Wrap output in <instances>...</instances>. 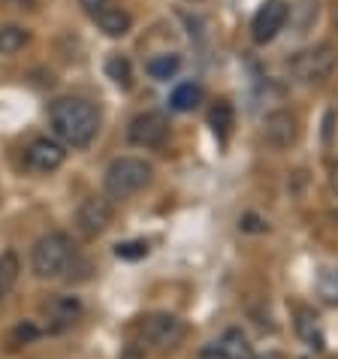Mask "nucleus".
Listing matches in <instances>:
<instances>
[{
	"label": "nucleus",
	"instance_id": "obj_1",
	"mask_svg": "<svg viewBox=\"0 0 338 359\" xmlns=\"http://www.w3.org/2000/svg\"><path fill=\"white\" fill-rule=\"evenodd\" d=\"M48 121L58 139L69 148H88L100 130V112L82 97H58L48 109Z\"/></svg>",
	"mask_w": 338,
	"mask_h": 359
},
{
	"label": "nucleus",
	"instance_id": "obj_2",
	"mask_svg": "<svg viewBox=\"0 0 338 359\" xmlns=\"http://www.w3.org/2000/svg\"><path fill=\"white\" fill-rule=\"evenodd\" d=\"M76 260V245L67 233H48L43 238H36L34 251H31V272L39 281H55L64 272H69V266Z\"/></svg>",
	"mask_w": 338,
	"mask_h": 359
},
{
	"label": "nucleus",
	"instance_id": "obj_3",
	"mask_svg": "<svg viewBox=\"0 0 338 359\" xmlns=\"http://www.w3.org/2000/svg\"><path fill=\"white\" fill-rule=\"evenodd\" d=\"M154 178L151 163H145L142 157H115L106 169V196L109 199H130L139 191H145Z\"/></svg>",
	"mask_w": 338,
	"mask_h": 359
},
{
	"label": "nucleus",
	"instance_id": "obj_4",
	"mask_svg": "<svg viewBox=\"0 0 338 359\" xmlns=\"http://www.w3.org/2000/svg\"><path fill=\"white\" fill-rule=\"evenodd\" d=\"M335 67H338V52L330 43H317L311 48H302V52H296L290 61H287V69H290V76L299 85H323L326 79L335 73Z\"/></svg>",
	"mask_w": 338,
	"mask_h": 359
},
{
	"label": "nucleus",
	"instance_id": "obj_5",
	"mask_svg": "<svg viewBox=\"0 0 338 359\" xmlns=\"http://www.w3.org/2000/svg\"><path fill=\"white\" fill-rule=\"evenodd\" d=\"M139 338H142L145 347L166 353V351H175L187 338V323L169 311H154L139 320Z\"/></svg>",
	"mask_w": 338,
	"mask_h": 359
},
{
	"label": "nucleus",
	"instance_id": "obj_6",
	"mask_svg": "<svg viewBox=\"0 0 338 359\" xmlns=\"http://www.w3.org/2000/svg\"><path fill=\"white\" fill-rule=\"evenodd\" d=\"M82 9L97 22V27L106 34V36H127L133 27V18L130 13L121 6V0H79Z\"/></svg>",
	"mask_w": 338,
	"mask_h": 359
},
{
	"label": "nucleus",
	"instance_id": "obj_7",
	"mask_svg": "<svg viewBox=\"0 0 338 359\" xmlns=\"http://www.w3.org/2000/svg\"><path fill=\"white\" fill-rule=\"evenodd\" d=\"M112 199L109 196H88L82 205L76 208V233L82 238H97L106 233V226L112 224Z\"/></svg>",
	"mask_w": 338,
	"mask_h": 359
},
{
	"label": "nucleus",
	"instance_id": "obj_8",
	"mask_svg": "<svg viewBox=\"0 0 338 359\" xmlns=\"http://www.w3.org/2000/svg\"><path fill=\"white\" fill-rule=\"evenodd\" d=\"M82 314H85V305L79 296H52L48 302H43V320H46L43 332L48 335L67 332V329H73L79 323Z\"/></svg>",
	"mask_w": 338,
	"mask_h": 359
},
{
	"label": "nucleus",
	"instance_id": "obj_9",
	"mask_svg": "<svg viewBox=\"0 0 338 359\" xmlns=\"http://www.w3.org/2000/svg\"><path fill=\"white\" fill-rule=\"evenodd\" d=\"M169 136V121L163 112H142L127 127V139L136 148H161Z\"/></svg>",
	"mask_w": 338,
	"mask_h": 359
},
{
	"label": "nucleus",
	"instance_id": "obj_10",
	"mask_svg": "<svg viewBox=\"0 0 338 359\" xmlns=\"http://www.w3.org/2000/svg\"><path fill=\"white\" fill-rule=\"evenodd\" d=\"M263 139L275 151H284V148L296 145V139H299V118H296V112H290V109H275V112L266 115Z\"/></svg>",
	"mask_w": 338,
	"mask_h": 359
},
{
	"label": "nucleus",
	"instance_id": "obj_11",
	"mask_svg": "<svg viewBox=\"0 0 338 359\" xmlns=\"http://www.w3.org/2000/svg\"><path fill=\"white\" fill-rule=\"evenodd\" d=\"M287 15H290V9H287L284 0H266V4L257 9V15H254V22H251V36H254V43H257V46L272 43V39L284 31Z\"/></svg>",
	"mask_w": 338,
	"mask_h": 359
},
{
	"label": "nucleus",
	"instance_id": "obj_12",
	"mask_svg": "<svg viewBox=\"0 0 338 359\" xmlns=\"http://www.w3.org/2000/svg\"><path fill=\"white\" fill-rule=\"evenodd\" d=\"M64 161H67L64 145L55 142V139H48V136H39L25 148L27 169H31V172H39V175H48V172H55V169H61Z\"/></svg>",
	"mask_w": 338,
	"mask_h": 359
},
{
	"label": "nucleus",
	"instance_id": "obj_13",
	"mask_svg": "<svg viewBox=\"0 0 338 359\" xmlns=\"http://www.w3.org/2000/svg\"><path fill=\"white\" fill-rule=\"evenodd\" d=\"M203 359H257V356H254V347L248 341V335L233 326V329H227L217 341L205 347Z\"/></svg>",
	"mask_w": 338,
	"mask_h": 359
},
{
	"label": "nucleus",
	"instance_id": "obj_14",
	"mask_svg": "<svg viewBox=\"0 0 338 359\" xmlns=\"http://www.w3.org/2000/svg\"><path fill=\"white\" fill-rule=\"evenodd\" d=\"M208 124H212L215 136L221 139V142H227V136H230L233 124H236V112H233V106L227 103V100H217V103L212 106V112H208Z\"/></svg>",
	"mask_w": 338,
	"mask_h": 359
},
{
	"label": "nucleus",
	"instance_id": "obj_15",
	"mask_svg": "<svg viewBox=\"0 0 338 359\" xmlns=\"http://www.w3.org/2000/svg\"><path fill=\"white\" fill-rule=\"evenodd\" d=\"M178 69H182V57H178L175 52H169V55H157V57H151V61L145 64V73L151 76V79H157V82H169Z\"/></svg>",
	"mask_w": 338,
	"mask_h": 359
},
{
	"label": "nucleus",
	"instance_id": "obj_16",
	"mask_svg": "<svg viewBox=\"0 0 338 359\" xmlns=\"http://www.w3.org/2000/svg\"><path fill=\"white\" fill-rule=\"evenodd\" d=\"M200 100H203V88L200 85L182 82V85H175V91H173V97H169V103H173L175 112H191L194 106H200Z\"/></svg>",
	"mask_w": 338,
	"mask_h": 359
},
{
	"label": "nucleus",
	"instance_id": "obj_17",
	"mask_svg": "<svg viewBox=\"0 0 338 359\" xmlns=\"http://www.w3.org/2000/svg\"><path fill=\"white\" fill-rule=\"evenodd\" d=\"M31 43V34L18 25H4L0 27V55H15Z\"/></svg>",
	"mask_w": 338,
	"mask_h": 359
},
{
	"label": "nucleus",
	"instance_id": "obj_18",
	"mask_svg": "<svg viewBox=\"0 0 338 359\" xmlns=\"http://www.w3.org/2000/svg\"><path fill=\"white\" fill-rule=\"evenodd\" d=\"M317 299L326 308H338V269H320V275H317Z\"/></svg>",
	"mask_w": 338,
	"mask_h": 359
},
{
	"label": "nucleus",
	"instance_id": "obj_19",
	"mask_svg": "<svg viewBox=\"0 0 338 359\" xmlns=\"http://www.w3.org/2000/svg\"><path fill=\"white\" fill-rule=\"evenodd\" d=\"M296 317H299V320H296V329H299V335L314 347V351H320V347H323V335H320V329H317V314L308 311V308H299V311H296Z\"/></svg>",
	"mask_w": 338,
	"mask_h": 359
},
{
	"label": "nucleus",
	"instance_id": "obj_20",
	"mask_svg": "<svg viewBox=\"0 0 338 359\" xmlns=\"http://www.w3.org/2000/svg\"><path fill=\"white\" fill-rule=\"evenodd\" d=\"M18 272H22V266H18L15 251H4V254H0V299H4L15 287Z\"/></svg>",
	"mask_w": 338,
	"mask_h": 359
},
{
	"label": "nucleus",
	"instance_id": "obj_21",
	"mask_svg": "<svg viewBox=\"0 0 338 359\" xmlns=\"http://www.w3.org/2000/svg\"><path fill=\"white\" fill-rule=\"evenodd\" d=\"M106 76L112 79L118 88H130L133 85V67H130V61H127L124 55H112V57H109V61H106Z\"/></svg>",
	"mask_w": 338,
	"mask_h": 359
},
{
	"label": "nucleus",
	"instance_id": "obj_22",
	"mask_svg": "<svg viewBox=\"0 0 338 359\" xmlns=\"http://www.w3.org/2000/svg\"><path fill=\"white\" fill-rule=\"evenodd\" d=\"M148 242H142V238H133V242H121V245H115V257L118 260H142V257H148Z\"/></svg>",
	"mask_w": 338,
	"mask_h": 359
},
{
	"label": "nucleus",
	"instance_id": "obj_23",
	"mask_svg": "<svg viewBox=\"0 0 338 359\" xmlns=\"http://www.w3.org/2000/svg\"><path fill=\"white\" fill-rule=\"evenodd\" d=\"M39 335H43V329L34 326L31 320H25V323H18L13 329V344H31V341H36Z\"/></svg>",
	"mask_w": 338,
	"mask_h": 359
},
{
	"label": "nucleus",
	"instance_id": "obj_24",
	"mask_svg": "<svg viewBox=\"0 0 338 359\" xmlns=\"http://www.w3.org/2000/svg\"><path fill=\"white\" fill-rule=\"evenodd\" d=\"M238 229H242V233H266L269 224H266L260 215H245L242 221H238Z\"/></svg>",
	"mask_w": 338,
	"mask_h": 359
},
{
	"label": "nucleus",
	"instance_id": "obj_25",
	"mask_svg": "<svg viewBox=\"0 0 338 359\" xmlns=\"http://www.w3.org/2000/svg\"><path fill=\"white\" fill-rule=\"evenodd\" d=\"M121 359H145V351H142L139 344H130V347H127V351L121 353Z\"/></svg>",
	"mask_w": 338,
	"mask_h": 359
},
{
	"label": "nucleus",
	"instance_id": "obj_26",
	"mask_svg": "<svg viewBox=\"0 0 338 359\" xmlns=\"http://www.w3.org/2000/svg\"><path fill=\"white\" fill-rule=\"evenodd\" d=\"M330 187H332V194L338 196V163L330 166Z\"/></svg>",
	"mask_w": 338,
	"mask_h": 359
},
{
	"label": "nucleus",
	"instance_id": "obj_27",
	"mask_svg": "<svg viewBox=\"0 0 338 359\" xmlns=\"http://www.w3.org/2000/svg\"><path fill=\"white\" fill-rule=\"evenodd\" d=\"M260 359H284V353H275V351H269V353L260 356Z\"/></svg>",
	"mask_w": 338,
	"mask_h": 359
},
{
	"label": "nucleus",
	"instance_id": "obj_28",
	"mask_svg": "<svg viewBox=\"0 0 338 359\" xmlns=\"http://www.w3.org/2000/svg\"><path fill=\"white\" fill-rule=\"evenodd\" d=\"M9 4H31V0H9Z\"/></svg>",
	"mask_w": 338,
	"mask_h": 359
}]
</instances>
